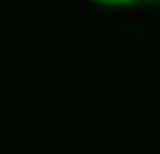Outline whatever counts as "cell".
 <instances>
[{
    "label": "cell",
    "instance_id": "1",
    "mask_svg": "<svg viewBox=\"0 0 160 154\" xmlns=\"http://www.w3.org/2000/svg\"><path fill=\"white\" fill-rule=\"evenodd\" d=\"M89 23L92 25H98V27H106L110 23V19L108 17H100V19H89Z\"/></svg>",
    "mask_w": 160,
    "mask_h": 154
}]
</instances>
